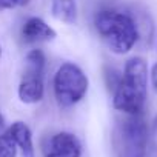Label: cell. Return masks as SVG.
Masks as SVG:
<instances>
[{
	"label": "cell",
	"mask_w": 157,
	"mask_h": 157,
	"mask_svg": "<svg viewBox=\"0 0 157 157\" xmlns=\"http://www.w3.org/2000/svg\"><path fill=\"white\" fill-rule=\"evenodd\" d=\"M148 65L142 57H131L113 91V106L125 116L142 114L148 99Z\"/></svg>",
	"instance_id": "6da1fadb"
},
{
	"label": "cell",
	"mask_w": 157,
	"mask_h": 157,
	"mask_svg": "<svg viewBox=\"0 0 157 157\" xmlns=\"http://www.w3.org/2000/svg\"><path fill=\"white\" fill-rule=\"evenodd\" d=\"M94 28L99 37L114 54L129 52L140 39V29L136 17L122 10L105 8L96 13Z\"/></svg>",
	"instance_id": "7a4b0ae2"
},
{
	"label": "cell",
	"mask_w": 157,
	"mask_h": 157,
	"mask_svg": "<svg viewBox=\"0 0 157 157\" xmlns=\"http://www.w3.org/2000/svg\"><path fill=\"white\" fill-rule=\"evenodd\" d=\"M88 77L75 63L66 62L54 74L52 90L60 108H71L80 102L88 93Z\"/></svg>",
	"instance_id": "3957f363"
},
{
	"label": "cell",
	"mask_w": 157,
	"mask_h": 157,
	"mask_svg": "<svg viewBox=\"0 0 157 157\" xmlns=\"http://www.w3.org/2000/svg\"><path fill=\"white\" fill-rule=\"evenodd\" d=\"M148 132L149 129L142 114L126 116L116 128L117 157H146Z\"/></svg>",
	"instance_id": "277c9868"
},
{
	"label": "cell",
	"mask_w": 157,
	"mask_h": 157,
	"mask_svg": "<svg viewBox=\"0 0 157 157\" xmlns=\"http://www.w3.org/2000/svg\"><path fill=\"white\" fill-rule=\"evenodd\" d=\"M45 54L40 49H33L26 54L25 71L19 83V99L23 103H39L45 96Z\"/></svg>",
	"instance_id": "5b68a950"
},
{
	"label": "cell",
	"mask_w": 157,
	"mask_h": 157,
	"mask_svg": "<svg viewBox=\"0 0 157 157\" xmlns=\"http://www.w3.org/2000/svg\"><path fill=\"white\" fill-rule=\"evenodd\" d=\"M43 157H80L82 143L75 134L59 131L49 136L42 145Z\"/></svg>",
	"instance_id": "8992f818"
},
{
	"label": "cell",
	"mask_w": 157,
	"mask_h": 157,
	"mask_svg": "<svg viewBox=\"0 0 157 157\" xmlns=\"http://www.w3.org/2000/svg\"><path fill=\"white\" fill-rule=\"evenodd\" d=\"M56 36V31L40 17H29L22 26V39L28 43L48 42Z\"/></svg>",
	"instance_id": "52a82bcc"
},
{
	"label": "cell",
	"mask_w": 157,
	"mask_h": 157,
	"mask_svg": "<svg viewBox=\"0 0 157 157\" xmlns=\"http://www.w3.org/2000/svg\"><path fill=\"white\" fill-rule=\"evenodd\" d=\"M10 134L14 139L17 148L20 149L23 157H34V143H33V132L29 126L23 122H14L10 126Z\"/></svg>",
	"instance_id": "ba28073f"
},
{
	"label": "cell",
	"mask_w": 157,
	"mask_h": 157,
	"mask_svg": "<svg viewBox=\"0 0 157 157\" xmlns=\"http://www.w3.org/2000/svg\"><path fill=\"white\" fill-rule=\"evenodd\" d=\"M51 13L57 20L72 25L77 20V3L75 0H51Z\"/></svg>",
	"instance_id": "9c48e42d"
},
{
	"label": "cell",
	"mask_w": 157,
	"mask_h": 157,
	"mask_svg": "<svg viewBox=\"0 0 157 157\" xmlns=\"http://www.w3.org/2000/svg\"><path fill=\"white\" fill-rule=\"evenodd\" d=\"M17 145L10 131L0 134V157H17Z\"/></svg>",
	"instance_id": "30bf717a"
},
{
	"label": "cell",
	"mask_w": 157,
	"mask_h": 157,
	"mask_svg": "<svg viewBox=\"0 0 157 157\" xmlns=\"http://www.w3.org/2000/svg\"><path fill=\"white\" fill-rule=\"evenodd\" d=\"M148 157H157V114L152 119L149 132H148Z\"/></svg>",
	"instance_id": "8fae6325"
},
{
	"label": "cell",
	"mask_w": 157,
	"mask_h": 157,
	"mask_svg": "<svg viewBox=\"0 0 157 157\" xmlns=\"http://www.w3.org/2000/svg\"><path fill=\"white\" fill-rule=\"evenodd\" d=\"M29 3V0H0V11L13 10L17 6H25Z\"/></svg>",
	"instance_id": "7c38bea8"
},
{
	"label": "cell",
	"mask_w": 157,
	"mask_h": 157,
	"mask_svg": "<svg viewBox=\"0 0 157 157\" xmlns=\"http://www.w3.org/2000/svg\"><path fill=\"white\" fill-rule=\"evenodd\" d=\"M149 77H151V83H152V88H154V91L157 93V63H154V66L151 68Z\"/></svg>",
	"instance_id": "4fadbf2b"
},
{
	"label": "cell",
	"mask_w": 157,
	"mask_h": 157,
	"mask_svg": "<svg viewBox=\"0 0 157 157\" xmlns=\"http://www.w3.org/2000/svg\"><path fill=\"white\" fill-rule=\"evenodd\" d=\"M5 126V119H3V116H2V113H0V129H2Z\"/></svg>",
	"instance_id": "5bb4252c"
},
{
	"label": "cell",
	"mask_w": 157,
	"mask_h": 157,
	"mask_svg": "<svg viewBox=\"0 0 157 157\" xmlns=\"http://www.w3.org/2000/svg\"><path fill=\"white\" fill-rule=\"evenodd\" d=\"M0 56H2V48H0Z\"/></svg>",
	"instance_id": "9a60e30c"
}]
</instances>
